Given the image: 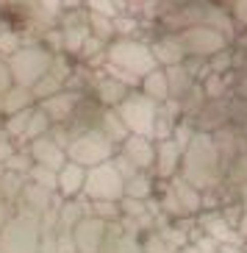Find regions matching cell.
<instances>
[{
    "label": "cell",
    "instance_id": "obj_28",
    "mask_svg": "<svg viewBox=\"0 0 247 253\" xmlns=\"http://www.w3.org/2000/svg\"><path fill=\"white\" fill-rule=\"evenodd\" d=\"M206 64H209L211 73L228 75V73L233 70V50H231V47H225V50H219L217 56H211V59L206 61Z\"/></svg>",
    "mask_w": 247,
    "mask_h": 253
},
{
    "label": "cell",
    "instance_id": "obj_31",
    "mask_svg": "<svg viewBox=\"0 0 247 253\" xmlns=\"http://www.w3.org/2000/svg\"><path fill=\"white\" fill-rule=\"evenodd\" d=\"M11 86H14V75H11V67H8V61H6V59H0V95H6Z\"/></svg>",
    "mask_w": 247,
    "mask_h": 253
},
{
    "label": "cell",
    "instance_id": "obj_29",
    "mask_svg": "<svg viewBox=\"0 0 247 253\" xmlns=\"http://www.w3.org/2000/svg\"><path fill=\"white\" fill-rule=\"evenodd\" d=\"M114 31H117V37H134L136 31H139V20L136 17H114Z\"/></svg>",
    "mask_w": 247,
    "mask_h": 253
},
{
    "label": "cell",
    "instance_id": "obj_33",
    "mask_svg": "<svg viewBox=\"0 0 247 253\" xmlns=\"http://www.w3.org/2000/svg\"><path fill=\"white\" fill-rule=\"evenodd\" d=\"M231 92L236 100H247V73H239L231 84Z\"/></svg>",
    "mask_w": 247,
    "mask_h": 253
},
{
    "label": "cell",
    "instance_id": "obj_11",
    "mask_svg": "<svg viewBox=\"0 0 247 253\" xmlns=\"http://www.w3.org/2000/svg\"><path fill=\"white\" fill-rule=\"evenodd\" d=\"M153 56H156L158 67H173V64H183L186 61V50L180 45L178 34H161L153 42H147Z\"/></svg>",
    "mask_w": 247,
    "mask_h": 253
},
{
    "label": "cell",
    "instance_id": "obj_30",
    "mask_svg": "<svg viewBox=\"0 0 247 253\" xmlns=\"http://www.w3.org/2000/svg\"><path fill=\"white\" fill-rule=\"evenodd\" d=\"M39 11H45L47 17H53V20H59L61 11H64V0H36Z\"/></svg>",
    "mask_w": 247,
    "mask_h": 253
},
{
    "label": "cell",
    "instance_id": "obj_14",
    "mask_svg": "<svg viewBox=\"0 0 247 253\" xmlns=\"http://www.w3.org/2000/svg\"><path fill=\"white\" fill-rule=\"evenodd\" d=\"M180 159H183V148H180L173 136L158 142V148H156V167H158V172H161L164 178H170V175L180 167Z\"/></svg>",
    "mask_w": 247,
    "mask_h": 253
},
{
    "label": "cell",
    "instance_id": "obj_15",
    "mask_svg": "<svg viewBox=\"0 0 247 253\" xmlns=\"http://www.w3.org/2000/svg\"><path fill=\"white\" fill-rule=\"evenodd\" d=\"M59 28H61V50L72 53V56H81L86 39L92 37L89 20L86 23H75V25H59Z\"/></svg>",
    "mask_w": 247,
    "mask_h": 253
},
{
    "label": "cell",
    "instance_id": "obj_3",
    "mask_svg": "<svg viewBox=\"0 0 247 253\" xmlns=\"http://www.w3.org/2000/svg\"><path fill=\"white\" fill-rule=\"evenodd\" d=\"M53 59H56V53H53L47 45H36V42L23 45L11 59H8V67H11V75H14V84L28 86L31 89L42 75L50 73Z\"/></svg>",
    "mask_w": 247,
    "mask_h": 253
},
{
    "label": "cell",
    "instance_id": "obj_36",
    "mask_svg": "<svg viewBox=\"0 0 247 253\" xmlns=\"http://www.w3.org/2000/svg\"><path fill=\"white\" fill-rule=\"evenodd\" d=\"M6 117V112H3V95H0V120Z\"/></svg>",
    "mask_w": 247,
    "mask_h": 253
},
{
    "label": "cell",
    "instance_id": "obj_37",
    "mask_svg": "<svg viewBox=\"0 0 247 253\" xmlns=\"http://www.w3.org/2000/svg\"><path fill=\"white\" fill-rule=\"evenodd\" d=\"M167 3H186V0H167Z\"/></svg>",
    "mask_w": 247,
    "mask_h": 253
},
{
    "label": "cell",
    "instance_id": "obj_23",
    "mask_svg": "<svg viewBox=\"0 0 247 253\" xmlns=\"http://www.w3.org/2000/svg\"><path fill=\"white\" fill-rule=\"evenodd\" d=\"M50 128H53L50 117H47V114L39 109V106H34V114H31V120H28V128H25V136H23V139L34 142V139H39V136H45Z\"/></svg>",
    "mask_w": 247,
    "mask_h": 253
},
{
    "label": "cell",
    "instance_id": "obj_35",
    "mask_svg": "<svg viewBox=\"0 0 247 253\" xmlns=\"http://www.w3.org/2000/svg\"><path fill=\"white\" fill-rule=\"evenodd\" d=\"M125 3H128V6H142L144 0H125Z\"/></svg>",
    "mask_w": 247,
    "mask_h": 253
},
{
    "label": "cell",
    "instance_id": "obj_16",
    "mask_svg": "<svg viewBox=\"0 0 247 253\" xmlns=\"http://www.w3.org/2000/svg\"><path fill=\"white\" fill-rule=\"evenodd\" d=\"M139 86H142L144 95L153 97V100H156L158 106L170 100V81H167L164 67H156L153 73H147V75L142 78V84H139Z\"/></svg>",
    "mask_w": 247,
    "mask_h": 253
},
{
    "label": "cell",
    "instance_id": "obj_9",
    "mask_svg": "<svg viewBox=\"0 0 247 253\" xmlns=\"http://www.w3.org/2000/svg\"><path fill=\"white\" fill-rule=\"evenodd\" d=\"M122 159H125L134 170H147V167L156 164V145L150 142V136L131 134L122 142Z\"/></svg>",
    "mask_w": 247,
    "mask_h": 253
},
{
    "label": "cell",
    "instance_id": "obj_24",
    "mask_svg": "<svg viewBox=\"0 0 247 253\" xmlns=\"http://www.w3.org/2000/svg\"><path fill=\"white\" fill-rule=\"evenodd\" d=\"M89 31H92V37L103 39V42H114V37H117V31H114V20H111V17L92 14V11H89Z\"/></svg>",
    "mask_w": 247,
    "mask_h": 253
},
{
    "label": "cell",
    "instance_id": "obj_10",
    "mask_svg": "<svg viewBox=\"0 0 247 253\" xmlns=\"http://www.w3.org/2000/svg\"><path fill=\"white\" fill-rule=\"evenodd\" d=\"M31 159H34V164H45L50 170H61L67 164V150L61 148L50 134H45L31 142Z\"/></svg>",
    "mask_w": 247,
    "mask_h": 253
},
{
    "label": "cell",
    "instance_id": "obj_13",
    "mask_svg": "<svg viewBox=\"0 0 247 253\" xmlns=\"http://www.w3.org/2000/svg\"><path fill=\"white\" fill-rule=\"evenodd\" d=\"M164 73H167V81H170V100H180V97L200 81L197 73L189 67V61H183V64H173V67H164Z\"/></svg>",
    "mask_w": 247,
    "mask_h": 253
},
{
    "label": "cell",
    "instance_id": "obj_32",
    "mask_svg": "<svg viewBox=\"0 0 247 253\" xmlns=\"http://www.w3.org/2000/svg\"><path fill=\"white\" fill-rule=\"evenodd\" d=\"M231 14L236 20V25L247 28V0H231Z\"/></svg>",
    "mask_w": 247,
    "mask_h": 253
},
{
    "label": "cell",
    "instance_id": "obj_1",
    "mask_svg": "<svg viewBox=\"0 0 247 253\" xmlns=\"http://www.w3.org/2000/svg\"><path fill=\"white\" fill-rule=\"evenodd\" d=\"M222 170H225V162L219 156L217 145H214V136L203 134V131H195V136L183 148V159H180L183 181H189L197 189H206V186L217 184Z\"/></svg>",
    "mask_w": 247,
    "mask_h": 253
},
{
    "label": "cell",
    "instance_id": "obj_27",
    "mask_svg": "<svg viewBox=\"0 0 247 253\" xmlns=\"http://www.w3.org/2000/svg\"><path fill=\"white\" fill-rule=\"evenodd\" d=\"M20 47H23V37H20L17 31H6V28L0 31V59L8 61Z\"/></svg>",
    "mask_w": 247,
    "mask_h": 253
},
{
    "label": "cell",
    "instance_id": "obj_5",
    "mask_svg": "<svg viewBox=\"0 0 247 253\" xmlns=\"http://www.w3.org/2000/svg\"><path fill=\"white\" fill-rule=\"evenodd\" d=\"M178 39L186 50V59L195 61H209L211 56H217L219 50L231 45V37H225L222 31L211 28V25H189L178 31Z\"/></svg>",
    "mask_w": 247,
    "mask_h": 253
},
{
    "label": "cell",
    "instance_id": "obj_19",
    "mask_svg": "<svg viewBox=\"0 0 247 253\" xmlns=\"http://www.w3.org/2000/svg\"><path fill=\"white\" fill-rule=\"evenodd\" d=\"M98 128L108 136V142H114V145H122V142L131 136V134H128V128H125V123H122V117L117 114V109H106Z\"/></svg>",
    "mask_w": 247,
    "mask_h": 253
},
{
    "label": "cell",
    "instance_id": "obj_25",
    "mask_svg": "<svg viewBox=\"0 0 247 253\" xmlns=\"http://www.w3.org/2000/svg\"><path fill=\"white\" fill-rule=\"evenodd\" d=\"M83 6L86 11L92 14H103V17H120L122 14V6H125V0H83Z\"/></svg>",
    "mask_w": 247,
    "mask_h": 253
},
{
    "label": "cell",
    "instance_id": "obj_18",
    "mask_svg": "<svg viewBox=\"0 0 247 253\" xmlns=\"http://www.w3.org/2000/svg\"><path fill=\"white\" fill-rule=\"evenodd\" d=\"M83 184H86V167H83V164L67 162V164L59 170V186H61V192L75 195Z\"/></svg>",
    "mask_w": 247,
    "mask_h": 253
},
{
    "label": "cell",
    "instance_id": "obj_12",
    "mask_svg": "<svg viewBox=\"0 0 247 253\" xmlns=\"http://www.w3.org/2000/svg\"><path fill=\"white\" fill-rule=\"evenodd\" d=\"M128 95H131V86L120 78H114V75H98L95 78V97L106 109H117Z\"/></svg>",
    "mask_w": 247,
    "mask_h": 253
},
{
    "label": "cell",
    "instance_id": "obj_8",
    "mask_svg": "<svg viewBox=\"0 0 247 253\" xmlns=\"http://www.w3.org/2000/svg\"><path fill=\"white\" fill-rule=\"evenodd\" d=\"M81 97H83V92H78V89H61V92H56V95L45 97V100H39L36 106L50 117L53 126H64V123L72 117V112L78 109Z\"/></svg>",
    "mask_w": 247,
    "mask_h": 253
},
{
    "label": "cell",
    "instance_id": "obj_6",
    "mask_svg": "<svg viewBox=\"0 0 247 253\" xmlns=\"http://www.w3.org/2000/svg\"><path fill=\"white\" fill-rule=\"evenodd\" d=\"M111 153H114V142H108V136H106L100 128H92V131H86V134L75 136V139L70 142V148H67L70 162L83 164L86 170L108 162Z\"/></svg>",
    "mask_w": 247,
    "mask_h": 253
},
{
    "label": "cell",
    "instance_id": "obj_22",
    "mask_svg": "<svg viewBox=\"0 0 247 253\" xmlns=\"http://www.w3.org/2000/svg\"><path fill=\"white\" fill-rule=\"evenodd\" d=\"M106 50H108V42H103V39H98V37H89L78 59H81L83 64L98 67V64H106Z\"/></svg>",
    "mask_w": 247,
    "mask_h": 253
},
{
    "label": "cell",
    "instance_id": "obj_7",
    "mask_svg": "<svg viewBox=\"0 0 247 253\" xmlns=\"http://www.w3.org/2000/svg\"><path fill=\"white\" fill-rule=\"evenodd\" d=\"M83 189L92 195V198H106V201H114L125 192V175L117 170L114 162H103L98 167H89L86 170V184Z\"/></svg>",
    "mask_w": 247,
    "mask_h": 253
},
{
    "label": "cell",
    "instance_id": "obj_20",
    "mask_svg": "<svg viewBox=\"0 0 247 253\" xmlns=\"http://www.w3.org/2000/svg\"><path fill=\"white\" fill-rule=\"evenodd\" d=\"M64 81L67 78H61L59 73H47V75H42L34 86H31V92H34V97H36V103L39 100H45V97H50V95H56V92H61L64 89Z\"/></svg>",
    "mask_w": 247,
    "mask_h": 253
},
{
    "label": "cell",
    "instance_id": "obj_4",
    "mask_svg": "<svg viewBox=\"0 0 247 253\" xmlns=\"http://www.w3.org/2000/svg\"><path fill=\"white\" fill-rule=\"evenodd\" d=\"M117 114L122 117L128 134L150 136L156 134V120H158V103L144 92H131V95L117 106Z\"/></svg>",
    "mask_w": 247,
    "mask_h": 253
},
{
    "label": "cell",
    "instance_id": "obj_2",
    "mask_svg": "<svg viewBox=\"0 0 247 253\" xmlns=\"http://www.w3.org/2000/svg\"><path fill=\"white\" fill-rule=\"evenodd\" d=\"M106 64L134 75V78H144L147 73H153L158 67L150 45L142 42V39H134V37H120V39H114V42H108Z\"/></svg>",
    "mask_w": 247,
    "mask_h": 253
},
{
    "label": "cell",
    "instance_id": "obj_17",
    "mask_svg": "<svg viewBox=\"0 0 247 253\" xmlns=\"http://www.w3.org/2000/svg\"><path fill=\"white\" fill-rule=\"evenodd\" d=\"M34 106H36V97H34V92H31L28 86L14 84V86L3 95V112H6V117H11V114H17V112H25V109H34Z\"/></svg>",
    "mask_w": 247,
    "mask_h": 253
},
{
    "label": "cell",
    "instance_id": "obj_26",
    "mask_svg": "<svg viewBox=\"0 0 247 253\" xmlns=\"http://www.w3.org/2000/svg\"><path fill=\"white\" fill-rule=\"evenodd\" d=\"M125 195H128V198H136V201L147 198V195H150V181H147V175H142V172L128 175V178H125Z\"/></svg>",
    "mask_w": 247,
    "mask_h": 253
},
{
    "label": "cell",
    "instance_id": "obj_34",
    "mask_svg": "<svg viewBox=\"0 0 247 253\" xmlns=\"http://www.w3.org/2000/svg\"><path fill=\"white\" fill-rule=\"evenodd\" d=\"M14 153V148H11V142L6 139V136H0V162H6L8 156Z\"/></svg>",
    "mask_w": 247,
    "mask_h": 253
},
{
    "label": "cell",
    "instance_id": "obj_21",
    "mask_svg": "<svg viewBox=\"0 0 247 253\" xmlns=\"http://www.w3.org/2000/svg\"><path fill=\"white\" fill-rule=\"evenodd\" d=\"M203 92H206V97L209 100H219V97H228V92H231V81H228V75H219V73H211L203 75Z\"/></svg>",
    "mask_w": 247,
    "mask_h": 253
}]
</instances>
